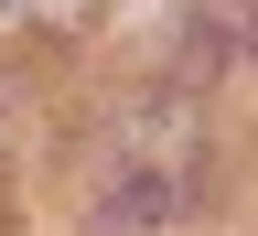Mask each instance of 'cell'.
Here are the masks:
<instances>
[{
	"mask_svg": "<svg viewBox=\"0 0 258 236\" xmlns=\"http://www.w3.org/2000/svg\"><path fill=\"white\" fill-rule=\"evenodd\" d=\"M194 172H205L194 118H183V108H129V183L108 193V215H129V225L183 215V204H194Z\"/></svg>",
	"mask_w": 258,
	"mask_h": 236,
	"instance_id": "6da1fadb",
	"label": "cell"
},
{
	"mask_svg": "<svg viewBox=\"0 0 258 236\" xmlns=\"http://www.w3.org/2000/svg\"><path fill=\"white\" fill-rule=\"evenodd\" d=\"M247 43H258V11H247Z\"/></svg>",
	"mask_w": 258,
	"mask_h": 236,
	"instance_id": "7a4b0ae2",
	"label": "cell"
}]
</instances>
